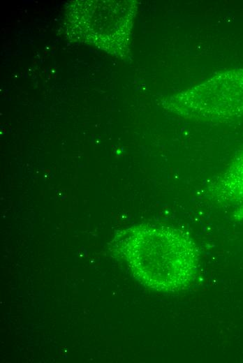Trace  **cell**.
I'll use <instances>...</instances> for the list:
<instances>
[{
    "instance_id": "obj_2",
    "label": "cell",
    "mask_w": 243,
    "mask_h": 363,
    "mask_svg": "<svg viewBox=\"0 0 243 363\" xmlns=\"http://www.w3.org/2000/svg\"><path fill=\"white\" fill-rule=\"evenodd\" d=\"M216 195L226 202H243V157L227 169L216 182Z\"/></svg>"
},
{
    "instance_id": "obj_1",
    "label": "cell",
    "mask_w": 243,
    "mask_h": 363,
    "mask_svg": "<svg viewBox=\"0 0 243 363\" xmlns=\"http://www.w3.org/2000/svg\"><path fill=\"white\" fill-rule=\"evenodd\" d=\"M126 258L133 275L156 290L177 292L194 281L198 253L182 232L152 227L133 232L128 238Z\"/></svg>"
}]
</instances>
